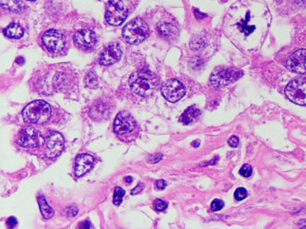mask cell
<instances>
[{
    "instance_id": "83f0119b",
    "label": "cell",
    "mask_w": 306,
    "mask_h": 229,
    "mask_svg": "<svg viewBox=\"0 0 306 229\" xmlns=\"http://www.w3.org/2000/svg\"><path fill=\"white\" fill-rule=\"evenodd\" d=\"M204 43H203V40L201 39V38L197 37L196 38H194V40H193V42H191V45H193L192 49L198 50L199 49L202 48L203 47V45H204Z\"/></svg>"
},
{
    "instance_id": "8992f818",
    "label": "cell",
    "mask_w": 306,
    "mask_h": 229,
    "mask_svg": "<svg viewBox=\"0 0 306 229\" xmlns=\"http://www.w3.org/2000/svg\"><path fill=\"white\" fill-rule=\"evenodd\" d=\"M285 92L287 98L294 104L306 105V77L291 81L287 85Z\"/></svg>"
},
{
    "instance_id": "7a4b0ae2",
    "label": "cell",
    "mask_w": 306,
    "mask_h": 229,
    "mask_svg": "<svg viewBox=\"0 0 306 229\" xmlns=\"http://www.w3.org/2000/svg\"><path fill=\"white\" fill-rule=\"evenodd\" d=\"M51 107L43 101L32 102L22 111L24 121L35 124H45L51 118Z\"/></svg>"
},
{
    "instance_id": "9a60e30c",
    "label": "cell",
    "mask_w": 306,
    "mask_h": 229,
    "mask_svg": "<svg viewBox=\"0 0 306 229\" xmlns=\"http://www.w3.org/2000/svg\"><path fill=\"white\" fill-rule=\"evenodd\" d=\"M95 163L94 158L89 154H82L79 155L76 159L75 174L78 177L90 171Z\"/></svg>"
},
{
    "instance_id": "8fae6325",
    "label": "cell",
    "mask_w": 306,
    "mask_h": 229,
    "mask_svg": "<svg viewBox=\"0 0 306 229\" xmlns=\"http://www.w3.org/2000/svg\"><path fill=\"white\" fill-rule=\"evenodd\" d=\"M64 146V137L58 132H51L46 139V156L51 158L58 157L63 151Z\"/></svg>"
},
{
    "instance_id": "5b68a950",
    "label": "cell",
    "mask_w": 306,
    "mask_h": 229,
    "mask_svg": "<svg viewBox=\"0 0 306 229\" xmlns=\"http://www.w3.org/2000/svg\"><path fill=\"white\" fill-rule=\"evenodd\" d=\"M128 11L122 0H110L106 7L105 18L109 24L121 25L127 18Z\"/></svg>"
},
{
    "instance_id": "f1b7e54d",
    "label": "cell",
    "mask_w": 306,
    "mask_h": 229,
    "mask_svg": "<svg viewBox=\"0 0 306 229\" xmlns=\"http://www.w3.org/2000/svg\"><path fill=\"white\" fill-rule=\"evenodd\" d=\"M228 143L232 148H235L239 145V140L237 137L232 136L228 140Z\"/></svg>"
},
{
    "instance_id": "30bf717a",
    "label": "cell",
    "mask_w": 306,
    "mask_h": 229,
    "mask_svg": "<svg viewBox=\"0 0 306 229\" xmlns=\"http://www.w3.org/2000/svg\"><path fill=\"white\" fill-rule=\"evenodd\" d=\"M44 45L49 52L58 53L63 51L66 45V37L59 31H47L42 37Z\"/></svg>"
},
{
    "instance_id": "7402d4cb",
    "label": "cell",
    "mask_w": 306,
    "mask_h": 229,
    "mask_svg": "<svg viewBox=\"0 0 306 229\" xmlns=\"http://www.w3.org/2000/svg\"><path fill=\"white\" fill-rule=\"evenodd\" d=\"M85 84L91 89H96L99 86L98 79L94 73L90 72L85 78Z\"/></svg>"
},
{
    "instance_id": "ffe728a7",
    "label": "cell",
    "mask_w": 306,
    "mask_h": 229,
    "mask_svg": "<svg viewBox=\"0 0 306 229\" xmlns=\"http://www.w3.org/2000/svg\"><path fill=\"white\" fill-rule=\"evenodd\" d=\"M1 5L5 10L20 13L24 9L21 0H1Z\"/></svg>"
},
{
    "instance_id": "e0dca14e",
    "label": "cell",
    "mask_w": 306,
    "mask_h": 229,
    "mask_svg": "<svg viewBox=\"0 0 306 229\" xmlns=\"http://www.w3.org/2000/svg\"><path fill=\"white\" fill-rule=\"evenodd\" d=\"M201 115V111L198 108L194 107H190L179 118V121L184 125H188L194 121L199 116Z\"/></svg>"
},
{
    "instance_id": "484cf974",
    "label": "cell",
    "mask_w": 306,
    "mask_h": 229,
    "mask_svg": "<svg viewBox=\"0 0 306 229\" xmlns=\"http://www.w3.org/2000/svg\"><path fill=\"white\" fill-rule=\"evenodd\" d=\"M168 204L161 199H157L155 202V207L158 211H163L166 209Z\"/></svg>"
},
{
    "instance_id": "836d02e7",
    "label": "cell",
    "mask_w": 306,
    "mask_h": 229,
    "mask_svg": "<svg viewBox=\"0 0 306 229\" xmlns=\"http://www.w3.org/2000/svg\"><path fill=\"white\" fill-rule=\"evenodd\" d=\"M90 227V223L87 221H84L81 223L80 226H79V228H85V229H89Z\"/></svg>"
},
{
    "instance_id": "52a82bcc",
    "label": "cell",
    "mask_w": 306,
    "mask_h": 229,
    "mask_svg": "<svg viewBox=\"0 0 306 229\" xmlns=\"http://www.w3.org/2000/svg\"><path fill=\"white\" fill-rule=\"evenodd\" d=\"M186 89L180 81L176 79H169L161 87V93L164 97L171 103L177 102L186 94Z\"/></svg>"
},
{
    "instance_id": "9c48e42d",
    "label": "cell",
    "mask_w": 306,
    "mask_h": 229,
    "mask_svg": "<svg viewBox=\"0 0 306 229\" xmlns=\"http://www.w3.org/2000/svg\"><path fill=\"white\" fill-rule=\"evenodd\" d=\"M137 128L134 117L128 111H124L117 114L114 121V132L118 136L128 135Z\"/></svg>"
},
{
    "instance_id": "277c9868",
    "label": "cell",
    "mask_w": 306,
    "mask_h": 229,
    "mask_svg": "<svg viewBox=\"0 0 306 229\" xmlns=\"http://www.w3.org/2000/svg\"><path fill=\"white\" fill-rule=\"evenodd\" d=\"M243 76L241 70L232 67H219L214 70L210 78V83L215 88H220L235 83Z\"/></svg>"
},
{
    "instance_id": "6da1fadb",
    "label": "cell",
    "mask_w": 306,
    "mask_h": 229,
    "mask_svg": "<svg viewBox=\"0 0 306 229\" xmlns=\"http://www.w3.org/2000/svg\"><path fill=\"white\" fill-rule=\"evenodd\" d=\"M129 86L137 95L145 96L151 95L160 84L158 76L148 70H138L131 76Z\"/></svg>"
},
{
    "instance_id": "d6a6232c",
    "label": "cell",
    "mask_w": 306,
    "mask_h": 229,
    "mask_svg": "<svg viewBox=\"0 0 306 229\" xmlns=\"http://www.w3.org/2000/svg\"><path fill=\"white\" fill-rule=\"evenodd\" d=\"M143 190V187L141 185H138L137 186L135 187L134 189L132 190V195H137L139 193Z\"/></svg>"
},
{
    "instance_id": "4fadbf2b",
    "label": "cell",
    "mask_w": 306,
    "mask_h": 229,
    "mask_svg": "<svg viewBox=\"0 0 306 229\" xmlns=\"http://www.w3.org/2000/svg\"><path fill=\"white\" fill-rule=\"evenodd\" d=\"M287 69L290 71L306 74V49L295 52L287 60Z\"/></svg>"
},
{
    "instance_id": "ba28073f",
    "label": "cell",
    "mask_w": 306,
    "mask_h": 229,
    "mask_svg": "<svg viewBox=\"0 0 306 229\" xmlns=\"http://www.w3.org/2000/svg\"><path fill=\"white\" fill-rule=\"evenodd\" d=\"M45 141L40 132L32 127L22 129L19 133L17 144L23 148H32L44 145Z\"/></svg>"
},
{
    "instance_id": "cb8c5ba5",
    "label": "cell",
    "mask_w": 306,
    "mask_h": 229,
    "mask_svg": "<svg viewBox=\"0 0 306 229\" xmlns=\"http://www.w3.org/2000/svg\"><path fill=\"white\" fill-rule=\"evenodd\" d=\"M247 192L246 189L244 188L240 187L238 188L234 193V198L238 201H242V200L247 198Z\"/></svg>"
},
{
    "instance_id": "4316f807",
    "label": "cell",
    "mask_w": 306,
    "mask_h": 229,
    "mask_svg": "<svg viewBox=\"0 0 306 229\" xmlns=\"http://www.w3.org/2000/svg\"><path fill=\"white\" fill-rule=\"evenodd\" d=\"M224 207V203L222 201L219 199H216L212 202L211 205V208L213 211H219L222 209Z\"/></svg>"
},
{
    "instance_id": "603a6c76",
    "label": "cell",
    "mask_w": 306,
    "mask_h": 229,
    "mask_svg": "<svg viewBox=\"0 0 306 229\" xmlns=\"http://www.w3.org/2000/svg\"><path fill=\"white\" fill-rule=\"evenodd\" d=\"M125 190L121 187H116L114 189L113 202V204L119 206L122 203L123 197L125 195Z\"/></svg>"
},
{
    "instance_id": "2e32d148",
    "label": "cell",
    "mask_w": 306,
    "mask_h": 229,
    "mask_svg": "<svg viewBox=\"0 0 306 229\" xmlns=\"http://www.w3.org/2000/svg\"><path fill=\"white\" fill-rule=\"evenodd\" d=\"M157 28L158 33L165 39H173L178 34V29L171 23H161V24L158 25Z\"/></svg>"
},
{
    "instance_id": "7c38bea8",
    "label": "cell",
    "mask_w": 306,
    "mask_h": 229,
    "mask_svg": "<svg viewBox=\"0 0 306 229\" xmlns=\"http://www.w3.org/2000/svg\"><path fill=\"white\" fill-rule=\"evenodd\" d=\"M122 55V50L118 43L110 44L102 51L99 62L102 66H111L117 62Z\"/></svg>"
},
{
    "instance_id": "e575fe53",
    "label": "cell",
    "mask_w": 306,
    "mask_h": 229,
    "mask_svg": "<svg viewBox=\"0 0 306 229\" xmlns=\"http://www.w3.org/2000/svg\"><path fill=\"white\" fill-rule=\"evenodd\" d=\"M126 181L127 183H131L132 181V178L131 177H128L126 178Z\"/></svg>"
},
{
    "instance_id": "d6986e66",
    "label": "cell",
    "mask_w": 306,
    "mask_h": 229,
    "mask_svg": "<svg viewBox=\"0 0 306 229\" xmlns=\"http://www.w3.org/2000/svg\"><path fill=\"white\" fill-rule=\"evenodd\" d=\"M37 201L44 218L46 219L52 218L54 215V211L49 206L45 197L43 195L38 196Z\"/></svg>"
},
{
    "instance_id": "4dcf8cb0",
    "label": "cell",
    "mask_w": 306,
    "mask_h": 229,
    "mask_svg": "<svg viewBox=\"0 0 306 229\" xmlns=\"http://www.w3.org/2000/svg\"><path fill=\"white\" fill-rule=\"evenodd\" d=\"M78 213V209L76 207H70L68 210V215L69 216L73 217L76 215Z\"/></svg>"
},
{
    "instance_id": "d4e9b609",
    "label": "cell",
    "mask_w": 306,
    "mask_h": 229,
    "mask_svg": "<svg viewBox=\"0 0 306 229\" xmlns=\"http://www.w3.org/2000/svg\"><path fill=\"white\" fill-rule=\"evenodd\" d=\"M239 173L243 177H250L252 174V167L249 165V164H244L242 168L240 169Z\"/></svg>"
},
{
    "instance_id": "d590c367",
    "label": "cell",
    "mask_w": 306,
    "mask_h": 229,
    "mask_svg": "<svg viewBox=\"0 0 306 229\" xmlns=\"http://www.w3.org/2000/svg\"><path fill=\"white\" fill-rule=\"evenodd\" d=\"M28 1H35V0H28Z\"/></svg>"
},
{
    "instance_id": "f546056e",
    "label": "cell",
    "mask_w": 306,
    "mask_h": 229,
    "mask_svg": "<svg viewBox=\"0 0 306 229\" xmlns=\"http://www.w3.org/2000/svg\"><path fill=\"white\" fill-rule=\"evenodd\" d=\"M17 224H18L17 220L15 217L14 216H11L10 218H9L7 221L8 227L10 228H13L16 227Z\"/></svg>"
},
{
    "instance_id": "ac0fdd59",
    "label": "cell",
    "mask_w": 306,
    "mask_h": 229,
    "mask_svg": "<svg viewBox=\"0 0 306 229\" xmlns=\"http://www.w3.org/2000/svg\"><path fill=\"white\" fill-rule=\"evenodd\" d=\"M6 36L13 39H20L23 36V31L22 26L17 23H11L4 30Z\"/></svg>"
},
{
    "instance_id": "1f68e13d",
    "label": "cell",
    "mask_w": 306,
    "mask_h": 229,
    "mask_svg": "<svg viewBox=\"0 0 306 229\" xmlns=\"http://www.w3.org/2000/svg\"><path fill=\"white\" fill-rule=\"evenodd\" d=\"M157 186L159 189L163 190L166 188L167 183L164 180H160L157 181Z\"/></svg>"
},
{
    "instance_id": "5bb4252c",
    "label": "cell",
    "mask_w": 306,
    "mask_h": 229,
    "mask_svg": "<svg viewBox=\"0 0 306 229\" xmlns=\"http://www.w3.org/2000/svg\"><path fill=\"white\" fill-rule=\"evenodd\" d=\"M75 45L78 48L88 51L95 46L97 40L94 32L90 30H81L75 34L74 38Z\"/></svg>"
},
{
    "instance_id": "3957f363",
    "label": "cell",
    "mask_w": 306,
    "mask_h": 229,
    "mask_svg": "<svg viewBox=\"0 0 306 229\" xmlns=\"http://www.w3.org/2000/svg\"><path fill=\"white\" fill-rule=\"evenodd\" d=\"M149 26L143 20L137 18L126 24L123 30V37L126 42L138 45L149 36Z\"/></svg>"
},
{
    "instance_id": "44dd1931",
    "label": "cell",
    "mask_w": 306,
    "mask_h": 229,
    "mask_svg": "<svg viewBox=\"0 0 306 229\" xmlns=\"http://www.w3.org/2000/svg\"><path fill=\"white\" fill-rule=\"evenodd\" d=\"M107 105L100 103L94 106L90 111V116L93 119H102L107 114L108 108Z\"/></svg>"
}]
</instances>
